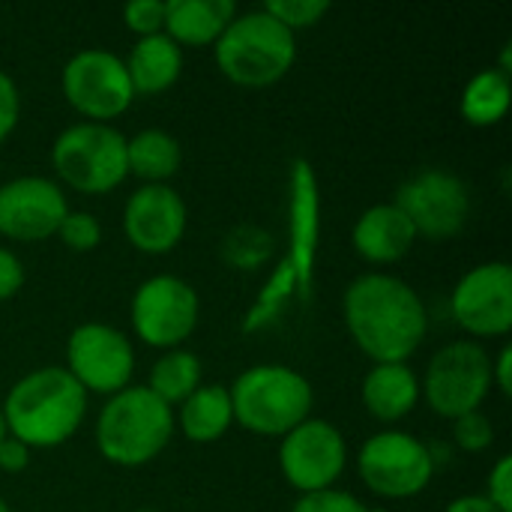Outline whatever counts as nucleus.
<instances>
[{"label": "nucleus", "mask_w": 512, "mask_h": 512, "mask_svg": "<svg viewBox=\"0 0 512 512\" xmlns=\"http://www.w3.org/2000/svg\"><path fill=\"white\" fill-rule=\"evenodd\" d=\"M0 512H12V510H9V504H6L3 498H0Z\"/></svg>", "instance_id": "40"}, {"label": "nucleus", "mask_w": 512, "mask_h": 512, "mask_svg": "<svg viewBox=\"0 0 512 512\" xmlns=\"http://www.w3.org/2000/svg\"><path fill=\"white\" fill-rule=\"evenodd\" d=\"M294 297H300L297 276H294L291 264L282 258V261L273 267L270 279L264 282L258 300H255L252 309L246 312V318H243V333H258V330L270 327V324L285 312V306H288Z\"/></svg>", "instance_id": "26"}, {"label": "nucleus", "mask_w": 512, "mask_h": 512, "mask_svg": "<svg viewBox=\"0 0 512 512\" xmlns=\"http://www.w3.org/2000/svg\"><path fill=\"white\" fill-rule=\"evenodd\" d=\"M348 462V444L342 432L327 420H303L279 444V468L303 495L333 489Z\"/></svg>", "instance_id": "13"}, {"label": "nucleus", "mask_w": 512, "mask_h": 512, "mask_svg": "<svg viewBox=\"0 0 512 512\" xmlns=\"http://www.w3.org/2000/svg\"><path fill=\"white\" fill-rule=\"evenodd\" d=\"M291 512H372L360 498H354L351 492H339V489H324V492H312L303 495Z\"/></svg>", "instance_id": "32"}, {"label": "nucleus", "mask_w": 512, "mask_h": 512, "mask_svg": "<svg viewBox=\"0 0 512 512\" xmlns=\"http://www.w3.org/2000/svg\"><path fill=\"white\" fill-rule=\"evenodd\" d=\"M183 150L177 138L165 129H141L126 138V165L144 183H165L180 171Z\"/></svg>", "instance_id": "23"}, {"label": "nucleus", "mask_w": 512, "mask_h": 512, "mask_svg": "<svg viewBox=\"0 0 512 512\" xmlns=\"http://www.w3.org/2000/svg\"><path fill=\"white\" fill-rule=\"evenodd\" d=\"M9 432H6V420H3V408H0V441L6 438Z\"/></svg>", "instance_id": "39"}, {"label": "nucleus", "mask_w": 512, "mask_h": 512, "mask_svg": "<svg viewBox=\"0 0 512 512\" xmlns=\"http://www.w3.org/2000/svg\"><path fill=\"white\" fill-rule=\"evenodd\" d=\"M363 405L372 417L396 423L417 408L420 378L408 363H375L363 378Z\"/></svg>", "instance_id": "19"}, {"label": "nucleus", "mask_w": 512, "mask_h": 512, "mask_svg": "<svg viewBox=\"0 0 512 512\" xmlns=\"http://www.w3.org/2000/svg\"><path fill=\"white\" fill-rule=\"evenodd\" d=\"M18 114H21L18 87H15V81L0 69V141L12 135L15 123H18Z\"/></svg>", "instance_id": "34"}, {"label": "nucleus", "mask_w": 512, "mask_h": 512, "mask_svg": "<svg viewBox=\"0 0 512 512\" xmlns=\"http://www.w3.org/2000/svg\"><path fill=\"white\" fill-rule=\"evenodd\" d=\"M261 9L270 12L279 24H285L294 33L321 21L330 12V0H267Z\"/></svg>", "instance_id": "28"}, {"label": "nucleus", "mask_w": 512, "mask_h": 512, "mask_svg": "<svg viewBox=\"0 0 512 512\" xmlns=\"http://www.w3.org/2000/svg\"><path fill=\"white\" fill-rule=\"evenodd\" d=\"M234 15V0H165V33L177 45H213Z\"/></svg>", "instance_id": "21"}, {"label": "nucleus", "mask_w": 512, "mask_h": 512, "mask_svg": "<svg viewBox=\"0 0 512 512\" xmlns=\"http://www.w3.org/2000/svg\"><path fill=\"white\" fill-rule=\"evenodd\" d=\"M66 372L87 393H120L135 372V348L129 336L111 324L87 321L69 333Z\"/></svg>", "instance_id": "12"}, {"label": "nucleus", "mask_w": 512, "mask_h": 512, "mask_svg": "<svg viewBox=\"0 0 512 512\" xmlns=\"http://www.w3.org/2000/svg\"><path fill=\"white\" fill-rule=\"evenodd\" d=\"M51 165L66 186L84 195L111 192L129 174L126 135L108 123H72L54 138Z\"/></svg>", "instance_id": "6"}, {"label": "nucleus", "mask_w": 512, "mask_h": 512, "mask_svg": "<svg viewBox=\"0 0 512 512\" xmlns=\"http://www.w3.org/2000/svg\"><path fill=\"white\" fill-rule=\"evenodd\" d=\"M198 387H201V360L192 351H186V348L165 351L153 363L150 381H147V390L153 396H159L168 408H174L177 402L189 399Z\"/></svg>", "instance_id": "25"}, {"label": "nucleus", "mask_w": 512, "mask_h": 512, "mask_svg": "<svg viewBox=\"0 0 512 512\" xmlns=\"http://www.w3.org/2000/svg\"><path fill=\"white\" fill-rule=\"evenodd\" d=\"M345 327L375 363H405L429 333L420 294L393 273H363L345 288Z\"/></svg>", "instance_id": "1"}, {"label": "nucleus", "mask_w": 512, "mask_h": 512, "mask_svg": "<svg viewBox=\"0 0 512 512\" xmlns=\"http://www.w3.org/2000/svg\"><path fill=\"white\" fill-rule=\"evenodd\" d=\"M174 435V408L147 390L129 384L114 393L96 420V447L105 462L120 468H141L153 462Z\"/></svg>", "instance_id": "3"}, {"label": "nucleus", "mask_w": 512, "mask_h": 512, "mask_svg": "<svg viewBox=\"0 0 512 512\" xmlns=\"http://www.w3.org/2000/svg\"><path fill=\"white\" fill-rule=\"evenodd\" d=\"M69 201L51 177L21 174L0 183V234L33 243L57 234Z\"/></svg>", "instance_id": "15"}, {"label": "nucleus", "mask_w": 512, "mask_h": 512, "mask_svg": "<svg viewBox=\"0 0 512 512\" xmlns=\"http://www.w3.org/2000/svg\"><path fill=\"white\" fill-rule=\"evenodd\" d=\"M453 438L462 450L468 453H483L492 447L495 441V429H492V420L483 414V411H471L459 420H453Z\"/></svg>", "instance_id": "30"}, {"label": "nucleus", "mask_w": 512, "mask_h": 512, "mask_svg": "<svg viewBox=\"0 0 512 512\" xmlns=\"http://www.w3.org/2000/svg\"><path fill=\"white\" fill-rule=\"evenodd\" d=\"M510 366H512V348L510 345H504V348L498 351V357L492 360V384H498L504 396H510L512 393Z\"/></svg>", "instance_id": "37"}, {"label": "nucleus", "mask_w": 512, "mask_h": 512, "mask_svg": "<svg viewBox=\"0 0 512 512\" xmlns=\"http://www.w3.org/2000/svg\"><path fill=\"white\" fill-rule=\"evenodd\" d=\"M24 285V267L15 252L0 246V300H9L21 291Z\"/></svg>", "instance_id": "35"}, {"label": "nucleus", "mask_w": 512, "mask_h": 512, "mask_svg": "<svg viewBox=\"0 0 512 512\" xmlns=\"http://www.w3.org/2000/svg\"><path fill=\"white\" fill-rule=\"evenodd\" d=\"M231 411L240 426L264 438H282L309 420L315 393L303 372L282 363H261L234 378L228 387Z\"/></svg>", "instance_id": "4"}, {"label": "nucleus", "mask_w": 512, "mask_h": 512, "mask_svg": "<svg viewBox=\"0 0 512 512\" xmlns=\"http://www.w3.org/2000/svg\"><path fill=\"white\" fill-rule=\"evenodd\" d=\"M135 512H159V510H135Z\"/></svg>", "instance_id": "41"}, {"label": "nucleus", "mask_w": 512, "mask_h": 512, "mask_svg": "<svg viewBox=\"0 0 512 512\" xmlns=\"http://www.w3.org/2000/svg\"><path fill=\"white\" fill-rule=\"evenodd\" d=\"M444 512H504V510H498L486 495H462V498L450 501Z\"/></svg>", "instance_id": "38"}, {"label": "nucleus", "mask_w": 512, "mask_h": 512, "mask_svg": "<svg viewBox=\"0 0 512 512\" xmlns=\"http://www.w3.org/2000/svg\"><path fill=\"white\" fill-rule=\"evenodd\" d=\"M198 315H201L198 291L174 273H156L144 279L135 288L129 306L135 336L165 351L180 348L192 336V330L198 327Z\"/></svg>", "instance_id": "8"}, {"label": "nucleus", "mask_w": 512, "mask_h": 512, "mask_svg": "<svg viewBox=\"0 0 512 512\" xmlns=\"http://www.w3.org/2000/svg\"><path fill=\"white\" fill-rule=\"evenodd\" d=\"M186 201L168 183L138 186L123 207V234L126 240L150 255L174 249L186 234Z\"/></svg>", "instance_id": "17"}, {"label": "nucleus", "mask_w": 512, "mask_h": 512, "mask_svg": "<svg viewBox=\"0 0 512 512\" xmlns=\"http://www.w3.org/2000/svg\"><path fill=\"white\" fill-rule=\"evenodd\" d=\"M6 432L30 450L69 441L84 414L87 390L60 366H42L18 378L3 399Z\"/></svg>", "instance_id": "2"}, {"label": "nucleus", "mask_w": 512, "mask_h": 512, "mask_svg": "<svg viewBox=\"0 0 512 512\" xmlns=\"http://www.w3.org/2000/svg\"><path fill=\"white\" fill-rule=\"evenodd\" d=\"M222 255L237 270H255L270 261L273 240L258 225H237L222 237Z\"/></svg>", "instance_id": "27"}, {"label": "nucleus", "mask_w": 512, "mask_h": 512, "mask_svg": "<svg viewBox=\"0 0 512 512\" xmlns=\"http://www.w3.org/2000/svg\"><path fill=\"white\" fill-rule=\"evenodd\" d=\"M177 420H180V432L189 441H195V444L219 441L234 423L228 387L201 384L189 399L180 402V417Z\"/></svg>", "instance_id": "22"}, {"label": "nucleus", "mask_w": 512, "mask_h": 512, "mask_svg": "<svg viewBox=\"0 0 512 512\" xmlns=\"http://www.w3.org/2000/svg\"><path fill=\"white\" fill-rule=\"evenodd\" d=\"M492 390V360L483 345L459 339L444 345L420 381V393L429 408L447 420H459L471 411H480L483 399Z\"/></svg>", "instance_id": "7"}, {"label": "nucleus", "mask_w": 512, "mask_h": 512, "mask_svg": "<svg viewBox=\"0 0 512 512\" xmlns=\"http://www.w3.org/2000/svg\"><path fill=\"white\" fill-rule=\"evenodd\" d=\"M60 84L69 105L93 123L123 114L135 99L123 57L108 48H81L72 54L63 66Z\"/></svg>", "instance_id": "11"}, {"label": "nucleus", "mask_w": 512, "mask_h": 512, "mask_svg": "<svg viewBox=\"0 0 512 512\" xmlns=\"http://www.w3.org/2000/svg\"><path fill=\"white\" fill-rule=\"evenodd\" d=\"M321 246V186L309 159H294L288 174V252L300 288V300L306 303L315 282V261Z\"/></svg>", "instance_id": "16"}, {"label": "nucleus", "mask_w": 512, "mask_h": 512, "mask_svg": "<svg viewBox=\"0 0 512 512\" xmlns=\"http://www.w3.org/2000/svg\"><path fill=\"white\" fill-rule=\"evenodd\" d=\"M453 318L474 336H504L512 327V270L507 261L471 267L453 288Z\"/></svg>", "instance_id": "14"}, {"label": "nucleus", "mask_w": 512, "mask_h": 512, "mask_svg": "<svg viewBox=\"0 0 512 512\" xmlns=\"http://www.w3.org/2000/svg\"><path fill=\"white\" fill-rule=\"evenodd\" d=\"M354 249L372 261V264H393L399 261L417 240L414 225L408 216L390 201V204H375L360 213L351 231Z\"/></svg>", "instance_id": "18"}, {"label": "nucleus", "mask_w": 512, "mask_h": 512, "mask_svg": "<svg viewBox=\"0 0 512 512\" xmlns=\"http://www.w3.org/2000/svg\"><path fill=\"white\" fill-rule=\"evenodd\" d=\"M486 498L498 507V510L512 512V459L501 456L495 462V468L489 471L486 480Z\"/></svg>", "instance_id": "33"}, {"label": "nucleus", "mask_w": 512, "mask_h": 512, "mask_svg": "<svg viewBox=\"0 0 512 512\" xmlns=\"http://www.w3.org/2000/svg\"><path fill=\"white\" fill-rule=\"evenodd\" d=\"M393 204L408 216L417 234L429 240H450L471 216V189L447 168H423L396 189Z\"/></svg>", "instance_id": "10"}, {"label": "nucleus", "mask_w": 512, "mask_h": 512, "mask_svg": "<svg viewBox=\"0 0 512 512\" xmlns=\"http://www.w3.org/2000/svg\"><path fill=\"white\" fill-rule=\"evenodd\" d=\"M216 66L243 87H267L279 81L297 60L294 33L270 12H237L213 42Z\"/></svg>", "instance_id": "5"}, {"label": "nucleus", "mask_w": 512, "mask_h": 512, "mask_svg": "<svg viewBox=\"0 0 512 512\" xmlns=\"http://www.w3.org/2000/svg\"><path fill=\"white\" fill-rule=\"evenodd\" d=\"M27 465H30V447L21 444L18 438L6 435V438L0 441V471H6V474H21Z\"/></svg>", "instance_id": "36"}, {"label": "nucleus", "mask_w": 512, "mask_h": 512, "mask_svg": "<svg viewBox=\"0 0 512 512\" xmlns=\"http://www.w3.org/2000/svg\"><path fill=\"white\" fill-rule=\"evenodd\" d=\"M123 63H126L135 96L138 93L153 96V93L168 90L180 78L183 48L162 30L153 36H138V42L132 45V51Z\"/></svg>", "instance_id": "20"}, {"label": "nucleus", "mask_w": 512, "mask_h": 512, "mask_svg": "<svg viewBox=\"0 0 512 512\" xmlns=\"http://www.w3.org/2000/svg\"><path fill=\"white\" fill-rule=\"evenodd\" d=\"M510 108V72L489 66L480 69L462 90L459 111L471 126H495Z\"/></svg>", "instance_id": "24"}, {"label": "nucleus", "mask_w": 512, "mask_h": 512, "mask_svg": "<svg viewBox=\"0 0 512 512\" xmlns=\"http://www.w3.org/2000/svg\"><path fill=\"white\" fill-rule=\"evenodd\" d=\"M357 471L369 492L381 498H414L435 474L429 444L408 432H378L357 453Z\"/></svg>", "instance_id": "9"}, {"label": "nucleus", "mask_w": 512, "mask_h": 512, "mask_svg": "<svg viewBox=\"0 0 512 512\" xmlns=\"http://www.w3.org/2000/svg\"><path fill=\"white\" fill-rule=\"evenodd\" d=\"M123 21L138 36H153L165 30V3L162 0H132L123 6Z\"/></svg>", "instance_id": "31"}, {"label": "nucleus", "mask_w": 512, "mask_h": 512, "mask_svg": "<svg viewBox=\"0 0 512 512\" xmlns=\"http://www.w3.org/2000/svg\"><path fill=\"white\" fill-rule=\"evenodd\" d=\"M57 237H60L69 249H75V252H90V249H96L99 240H102V225H99V219H96L93 213H87V210H69V213L63 216L60 228H57Z\"/></svg>", "instance_id": "29"}]
</instances>
